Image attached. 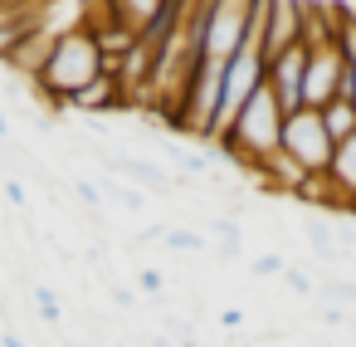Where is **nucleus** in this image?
Instances as JSON below:
<instances>
[{
    "label": "nucleus",
    "instance_id": "nucleus-20",
    "mask_svg": "<svg viewBox=\"0 0 356 347\" xmlns=\"http://www.w3.org/2000/svg\"><path fill=\"white\" fill-rule=\"evenodd\" d=\"M0 6H10V0H0Z\"/></svg>",
    "mask_w": 356,
    "mask_h": 347
},
{
    "label": "nucleus",
    "instance_id": "nucleus-7",
    "mask_svg": "<svg viewBox=\"0 0 356 347\" xmlns=\"http://www.w3.org/2000/svg\"><path fill=\"white\" fill-rule=\"evenodd\" d=\"M118 176H127L137 191L147 196H171L176 191V176L156 162V157H137V152H118Z\"/></svg>",
    "mask_w": 356,
    "mask_h": 347
},
{
    "label": "nucleus",
    "instance_id": "nucleus-18",
    "mask_svg": "<svg viewBox=\"0 0 356 347\" xmlns=\"http://www.w3.org/2000/svg\"><path fill=\"white\" fill-rule=\"evenodd\" d=\"M0 142H10V113H0Z\"/></svg>",
    "mask_w": 356,
    "mask_h": 347
},
{
    "label": "nucleus",
    "instance_id": "nucleus-10",
    "mask_svg": "<svg viewBox=\"0 0 356 347\" xmlns=\"http://www.w3.org/2000/svg\"><path fill=\"white\" fill-rule=\"evenodd\" d=\"M317 113H322V128H327L332 142H346V137L356 132V103H351V98H332V103L317 108Z\"/></svg>",
    "mask_w": 356,
    "mask_h": 347
},
{
    "label": "nucleus",
    "instance_id": "nucleus-11",
    "mask_svg": "<svg viewBox=\"0 0 356 347\" xmlns=\"http://www.w3.org/2000/svg\"><path fill=\"white\" fill-rule=\"evenodd\" d=\"M161 245H171L176 254H200V249H210V235H205V230H181V225H166Z\"/></svg>",
    "mask_w": 356,
    "mask_h": 347
},
{
    "label": "nucleus",
    "instance_id": "nucleus-1",
    "mask_svg": "<svg viewBox=\"0 0 356 347\" xmlns=\"http://www.w3.org/2000/svg\"><path fill=\"white\" fill-rule=\"evenodd\" d=\"M98 74H103V54H98L93 35H88V30H69V35L54 40V49H49L44 69H40V79L30 84V93H35L40 103H49V108H64V103H69L79 88H88Z\"/></svg>",
    "mask_w": 356,
    "mask_h": 347
},
{
    "label": "nucleus",
    "instance_id": "nucleus-14",
    "mask_svg": "<svg viewBox=\"0 0 356 347\" xmlns=\"http://www.w3.org/2000/svg\"><path fill=\"white\" fill-rule=\"evenodd\" d=\"M283 279H288V288H293L298 298H312V293H317V284H312V279H307L302 269H293V264L283 269Z\"/></svg>",
    "mask_w": 356,
    "mask_h": 347
},
{
    "label": "nucleus",
    "instance_id": "nucleus-17",
    "mask_svg": "<svg viewBox=\"0 0 356 347\" xmlns=\"http://www.w3.org/2000/svg\"><path fill=\"white\" fill-rule=\"evenodd\" d=\"M220 323H225L229 332H239V327H244V313H239V308H225V313H220Z\"/></svg>",
    "mask_w": 356,
    "mask_h": 347
},
{
    "label": "nucleus",
    "instance_id": "nucleus-6",
    "mask_svg": "<svg viewBox=\"0 0 356 347\" xmlns=\"http://www.w3.org/2000/svg\"><path fill=\"white\" fill-rule=\"evenodd\" d=\"M64 113H83V118H113V113H127V98H122V88H118V79L103 69L88 88H79L69 103H64Z\"/></svg>",
    "mask_w": 356,
    "mask_h": 347
},
{
    "label": "nucleus",
    "instance_id": "nucleus-19",
    "mask_svg": "<svg viewBox=\"0 0 356 347\" xmlns=\"http://www.w3.org/2000/svg\"><path fill=\"white\" fill-rule=\"evenodd\" d=\"M346 323H351V327H356V313H351V318H346Z\"/></svg>",
    "mask_w": 356,
    "mask_h": 347
},
{
    "label": "nucleus",
    "instance_id": "nucleus-15",
    "mask_svg": "<svg viewBox=\"0 0 356 347\" xmlns=\"http://www.w3.org/2000/svg\"><path fill=\"white\" fill-rule=\"evenodd\" d=\"M283 269H288V264H283V259H278V254H259V259H254V274H259V279H268V274H273V279H278V274H283Z\"/></svg>",
    "mask_w": 356,
    "mask_h": 347
},
{
    "label": "nucleus",
    "instance_id": "nucleus-12",
    "mask_svg": "<svg viewBox=\"0 0 356 347\" xmlns=\"http://www.w3.org/2000/svg\"><path fill=\"white\" fill-rule=\"evenodd\" d=\"M317 293H322L332 308H346V313H356V284H346V279H327Z\"/></svg>",
    "mask_w": 356,
    "mask_h": 347
},
{
    "label": "nucleus",
    "instance_id": "nucleus-5",
    "mask_svg": "<svg viewBox=\"0 0 356 347\" xmlns=\"http://www.w3.org/2000/svg\"><path fill=\"white\" fill-rule=\"evenodd\" d=\"M302 45V6L298 0H268L264 6V59Z\"/></svg>",
    "mask_w": 356,
    "mask_h": 347
},
{
    "label": "nucleus",
    "instance_id": "nucleus-13",
    "mask_svg": "<svg viewBox=\"0 0 356 347\" xmlns=\"http://www.w3.org/2000/svg\"><path fill=\"white\" fill-rule=\"evenodd\" d=\"M137 288H142L152 303H161V298H166V293H161V288H166V274H161V269H137Z\"/></svg>",
    "mask_w": 356,
    "mask_h": 347
},
{
    "label": "nucleus",
    "instance_id": "nucleus-8",
    "mask_svg": "<svg viewBox=\"0 0 356 347\" xmlns=\"http://www.w3.org/2000/svg\"><path fill=\"white\" fill-rule=\"evenodd\" d=\"M327 181L337 186V196H341L346 210H351V196H356V132H351L346 142H337L332 167H327Z\"/></svg>",
    "mask_w": 356,
    "mask_h": 347
},
{
    "label": "nucleus",
    "instance_id": "nucleus-4",
    "mask_svg": "<svg viewBox=\"0 0 356 347\" xmlns=\"http://www.w3.org/2000/svg\"><path fill=\"white\" fill-rule=\"evenodd\" d=\"M302 74H307V49L302 45H293V49H283V54L268 59V88H273V98H278L283 113L302 108Z\"/></svg>",
    "mask_w": 356,
    "mask_h": 347
},
{
    "label": "nucleus",
    "instance_id": "nucleus-2",
    "mask_svg": "<svg viewBox=\"0 0 356 347\" xmlns=\"http://www.w3.org/2000/svg\"><path fill=\"white\" fill-rule=\"evenodd\" d=\"M283 152H288L307 176H322V171L332 167L337 142L327 137V128H322V113H317V108H298V113H288V118H283Z\"/></svg>",
    "mask_w": 356,
    "mask_h": 347
},
{
    "label": "nucleus",
    "instance_id": "nucleus-3",
    "mask_svg": "<svg viewBox=\"0 0 356 347\" xmlns=\"http://www.w3.org/2000/svg\"><path fill=\"white\" fill-rule=\"evenodd\" d=\"M341 79H346V54H341V45L307 49V74H302V108H327L332 98H341Z\"/></svg>",
    "mask_w": 356,
    "mask_h": 347
},
{
    "label": "nucleus",
    "instance_id": "nucleus-16",
    "mask_svg": "<svg viewBox=\"0 0 356 347\" xmlns=\"http://www.w3.org/2000/svg\"><path fill=\"white\" fill-rule=\"evenodd\" d=\"M113 303H118V308H132V303H137V293H132V288H122V284H113Z\"/></svg>",
    "mask_w": 356,
    "mask_h": 347
},
{
    "label": "nucleus",
    "instance_id": "nucleus-9",
    "mask_svg": "<svg viewBox=\"0 0 356 347\" xmlns=\"http://www.w3.org/2000/svg\"><path fill=\"white\" fill-rule=\"evenodd\" d=\"M302 240H307V254L317 264H337V235H332V215H302L298 220Z\"/></svg>",
    "mask_w": 356,
    "mask_h": 347
}]
</instances>
